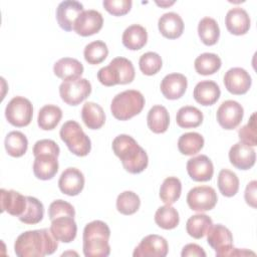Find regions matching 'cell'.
Returning <instances> with one entry per match:
<instances>
[{
    "mask_svg": "<svg viewBox=\"0 0 257 257\" xmlns=\"http://www.w3.org/2000/svg\"><path fill=\"white\" fill-rule=\"evenodd\" d=\"M230 163L239 170H249L255 165L256 154L253 147L241 142L233 145L229 151Z\"/></svg>",
    "mask_w": 257,
    "mask_h": 257,
    "instance_id": "obj_18",
    "label": "cell"
},
{
    "mask_svg": "<svg viewBox=\"0 0 257 257\" xmlns=\"http://www.w3.org/2000/svg\"><path fill=\"white\" fill-rule=\"evenodd\" d=\"M198 34L201 41L208 46L216 44L220 37V28L217 21L211 17H204L198 24Z\"/></svg>",
    "mask_w": 257,
    "mask_h": 257,
    "instance_id": "obj_31",
    "label": "cell"
},
{
    "mask_svg": "<svg viewBox=\"0 0 257 257\" xmlns=\"http://www.w3.org/2000/svg\"><path fill=\"white\" fill-rule=\"evenodd\" d=\"M155 222L162 229L172 230L179 225V213L171 205L162 206L156 211Z\"/></svg>",
    "mask_w": 257,
    "mask_h": 257,
    "instance_id": "obj_39",
    "label": "cell"
},
{
    "mask_svg": "<svg viewBox=\"0 0 257 257\" xmlns=\"http://www.w3.org/2000/svg\"><path fill=\"white\" fill-rule=\"evenodd\" d=\"M121 41L130 50L142 49L147 44L148 32L142 25L133 24L123 31Z\"/></svg>",
    "mask_w": 257,
    "mask_h": 257,
    "instance_id": "obj_27",
    "label": "cell"
},
{
    "mask_svg": "<svg viewBox=\"0 0 257 257\" xmlns=\"http://www.w3.org/2000/svg\"><path fill=\"white\" fill-rule=\"evenodd\" d=\"M251 20L246 10L240 7L230 9L225 17L227 30L234 35H244L250 29Z\"/></svg>",
    "mask_w": 257,
    "mask_h": 257,
    "instance_id": "obj_22",
    "label": "cell"
},
{
    "mask_svg": "<svg viewBox=\"0 0 257 257\" xmlns=\"http://www.w3.org/2000/svg\"><path fill=\"white\" fill-rule=\"evenodd\" d=\"M222 65L221 58L215 53H202L194 62L196 71L202 75H211L217 72Z\"/></svg>",
    "mask_w": 257,
    "mask_h": 257,
    "instance_id": "obj_36",
    "label": "cell"
},
{
    "mask_svg": "<svg viewBox=\"0 0 257 257\" xmlns=\"http://www.w3.org/2000/svg\"><path fill=\"white\" fill-rule=\"evenodd\" d=\"M104 9L114 16H122L130 12L133 2L131 0H104Z\"/></svg>",
    "mask_w": 257,
    "mask_h": 257,
    "instance_id": "obj_46",
    "label": "cell"
},
{
    "mask_svg": "<svg viewBox=\"0 0 257 257\" xmlns=\"http://www.w3.org/2000/svg\"><path fill=\"white\" fill-rule=\"evenodd\" d=\"M58 171L57 157L50 154H42L35 157L33 163L34 176L43 181L51 180Z\"/></svg>",
    "mask_w": 257,
    "mask_h": 257,
    "instance_id": "obj_24",
    "label": "cell"
},
{
    "mask_svg": "<svg viewBox=\"0 0 257 257\" xmlns=\"http://www.w3.org/2000/svg\"><path fill=\"white\" fill-rule=\"evenodd\" d=\"M207 242L215 250L217 257L245 256L249 254L255 255L252 251L234 248L231 231L221 224H213L210 227L207 232Z\"/></svg>",
    "mask_w": 257,
    "mask_h": 257,
    "instance_id": "obj_5",
    "label": "cell"
},
{
    "mask_svg": "<svg viewBox=\"0 0 257 257\" xmlns=\"http://www.w3.org/2000/svg\"><path fill=\"white\" fill-rule=\"evenodd\" d=\"M83 5L75 0H65L59 3L56 8V20L64 31H71L77 17L83 12Z\"/></svg>",
    "mask_w": 257,
    "mask_h": 257,
    "instance_id": "obj_13",
    "label": "cell"
},
{
    "mask_svg": "<svg viewBox=\"0 0 257 257\" xmlns=\"http://www.w3.org/2000/svg\"><path fill=\"white\" fill-rule=\"evenodd\" d=\"M158 27L164 37L168 39H177L183 34L184 21L179 14L169 12L163 14L159 18Z\"/></svg>",
    "mask_w": 257,
    "mask_h": 257,
    "instance_id": "obj_23",
    "label": "cell"
},
{
    "mask_svg": "<svg viewBox=\"0 0 257 257\" xmlns=\"http://www.w3.org/2000/svg\"><path fill=\"white\" fill-rule=\"evenodd\" d=\"M187 172L192 180L196 182H207L213 177L214 166L207 156L199 155L188 160Z\"/></svg>",
    "mask_w": 257,
    "mask_h": 257,
    "instance_id": "obj_16",
    "label": "cell"
},
{
    "mask_svg": "<svg viewBox=\"0 0 257 257\" xmlns=\"http://www.w3.org/2000/svg\"><path fill=\"white\" fill-rule=\"evenodd\" d=\"M244 115L243 106L235 100H225L216 112L218 123L225 130H234L242 121Z\"/></svg>",
    "mask_w": 257,
    "mask_h": 257,
    "instance_id": "obj_11",
    "label": "cell"
},
{
    "mask_svg": "<svg viewBox=\"0 0 257 257\" xmlns=\"http://www.w3.org/2000/svg\"><path fill=\"white\" fill-rule=\"evenodd\" d=\"M58 187L67 196H77L83 190L84 176L76 168H67L59 177Z\"/></svg>",
    "mask_w": 257,
    "mask_h": 257,
    "instance_id": "obj_19",
    "label": "cell"
},
{
    "mask_svg": "<svg viewBox=\"0 0 257 257\" xmlns=\"http://www.w3.org/2000/svg\"><path fill=\"white\" fill-rule=\"evenodd\" d=\"M91 92V84L86 78H74L63 80L59 85L61 99L69 105H77Z\"/></svg>",
    "mask_w": 257,
    "mask_h": 257,
    "instance_id": "obj_9",
    "label": "cell"
},
{
    "mask_svg": "<svg viewBox=\"0 0 257 257\" xmlns=\"http://www.w3.org/2000/svg\"><path fill=\"white\" fill-rule=\"evenodd\" d=\"M5 116L8 122L14 126H26L31 122L33 116L32 103L23 96H15L6 105Z\"/></svg>",
    "mask_w": 257,
    "mask_h": 257,
    "instance_id": "obj_8",
    "label": "cell"
},
{
    "mask_svg": "<svg viewBox=\"0 0 257 257\" xmlns=\"http://www.w3.org/2000/svg\"><path fill=\"white\" fill-rule=\"evenodd\" d=\"M239 140L241 143L250 146L255 147L257 145L256 140V122H255V112L252 113L250 116V119L246 125H243L239 132H238Z\"/></svg>",
    "mask_w": 257,
    "mask_h": 257,
    "instance_id": "obj_44",
    "label": "cell"
},
{
    "mask_svg": "<svg viewBox=\"0 0 257 257\" xmlns=\"http://www.w3.org/2000/svg\"><path fill=\"white\" fill-rule=\"evenodd\" d=\"M204 147V138L199 133L183 134L178 140V149L185 156H193L199 153Z\"/></svg>",
    "mask_w": 257,
    "mask_h": 257,
    "instance_id": "obj_35",
    "label": "cell"
},
{
    "mask_svg": "<svg viewBox=\"0 0 257 257\" xmlns=\"http://www.w3.org/2000/svg\"><path fill=\"white\" fill-rule=\"evenodd\" d=\"M188 86L187 77L182 73H170L161 81V91L163 95L171 100L181 98Z\"/></svg>",
    "mask_w": 257,
    "mask_h": 257,
    "instance_id": "obj_20",
    "label": "cell"
},
{
    "mask_svg": "<svg viewBox=\"0 0 257 257\" xmlns=\"http://www.w3.org/2000/svg\"><path fill=\"white\" fill-rule=\"evenodd\" d=\"M159 6H162V7H167V6H171V5H173L175 2L174 1H172V2H156Z\"/></svg>",
    "mask_w": 257,
    "mask_h": 257,
    "instance_id": "obj_50",
    "label": "cell"
},
{
    "mask_svg": "<svg viewBox=\"0 0 257 257\" xmlns=\"http://www.w3.org/2000/svg\"><path fill=\"white\" fill-rule=\"evenodd\" d=\"M1 196V211L8 214L20 217L27 206V196H23L14 190H0Z\"/></svg>",
    "mask_w": 257,
    "mask_h": 257,
    "instance_id": "obj_21",
    "label": "cell"
},
{
    "mask_svg": "<svg viewBox=\"0 0 257 257\" xmlns=\"http://www.w3.org/2000/svg\"><path fill=\"white\" fill-rule=\"evenodd\" d=\"M57 241L50 229L29 230L17 237L14 243V252L18 257L51 255L58 247Z\"/></svg>",
    "mask_w": 257,
    "mask_h": 257,
    "instance_id": "obj_1",
    "label": "cell"
},
{
    "mask_svg": "<svg viewBox=\"0 0 257 257\" xmlns=\"http://www.w3.org/2000/svg\"><path fill=\"white\" fill-rule=\"evenodd\" d=\"M68 215V216H75V210L73 206L63 200H55L53 201L48 208V217L51 220H53L56 217Z\"/></svg>",
    "mask_w": 257,
    "mask_h": 257,
    "instance_id": "obj_45",
    "label": "cell"
},
{
    "mask_svg": "<svg viewBox=\"0 0 257 257\" xmlns=\"http://www.w3.org/2000/svg\"><path fill=\"white\" fill-rule=\"evenodd\" d=\"M112 151L121 161L123 169L131 174H140L147 169L149 158L146 151L128 135H119L112 141Z\"/></svg>",
    "mask_w": 257,
    "mask_h": 257,
    "instance_id": "obj_2",
    "label": "cell"
},
{
    "mask_svg": "<svg viewBox=\"0 0 257 257\" xmlns=\"http://www.w3.org/2000/svg\"><path fill=\"white\" fill-rule=\"evenodd\" d=\"M163 65L161 56L156 52H146L140 57L139 66L145 75H154L158 73Z\"/></svg>",
    "mask_w": 257,
    "mask_h": 257,
    "instance_id": "obj_43",
    "label": "cell"
},
{
    "mask_svg": "<svg viewBox=\"0 0 257 257\" xmlns=\"http://www.w3.org/2000/svg\"><path fill=\"white\" fill-rule=\"evenodd\" d=\"M217 184L220 193L228 198L235 196L239 190V179L237 175L228 169L220 171Z\"/></svg>",
    "mask_w": 257,
    "mask_h": 257,
    "instance_id": "obj_38",
    "label": "cell"
},
{
    "mask_svg": "<svg viewBox=\"0 0 257 257\" xmlns=\"http://www.w3.org/2000/svg\"><path fill=\"white\" fill-rule=\"evenodd\" d=\"M110 230L106 223L94 220L83 229V254L85 257H106L110 253L108 244Z\"/></svg>",
    "mask_w": 257,
    "mask_h": 257,
    "instance_id": "obj_3",
    "label": "cell"
},
{
    "mask_svg": "<svg viewBox=\"0 0 257 257\" xmlns=\"http://www.w3.org/2000/svg\"><path fill=\"white\" fill-rule=\"evenodd\" d=\"M53 72L63 80L79 78L83 73V65L75 58L63 57L54 63Z\"/></svg>",
    "mask_w": 257,
    "mask_h": 257,
    "instance_id": "obj_26",
    "label": "cell"
},
{
    "mask_svg": "<svg viewBox=\"0 0 257 257\" xmlns=\"http://www.w3.org/2000/svg\"><path fill=\"white\" fill-rule=\"evenodd\" d=\"M50 231L53 236L60 242L70 243L76 237L77 225L74 217L63 215L51 220Z\"/></svg>",
    "mask_w": 257,
    "mask_h": 257,
    "instance_id": "obj_17",
    "label": "cell"
},
{
    "mask_svg": "<svg viewBox=\"0 0 257 257\" xmlns=\"http://www.w3.org/2000/svg\"><path fill=\"white\" fill-rule=\"evenodd\" d=\"M145 106V97L135 89L117 93L111 101L110 111L118 120H127L139 114Z\"/></svg>",
    "mask_w": 257,
    "mask_h": 257,
    "instance_id": "obj_6",
    "label": "cell"
},
{
    "mask_svg": "<svg viewBox=\"0 0 257 257\" xmlns=\"http://www.w3.org/2000/svg\"><path fill=\"white\" fill-rule=\"evenodd\" d=\"M83 55L89 64H99L107 57L108 48L103 41L95 40L84 47Z\"/></svg>",
    "mask_w": 257,
    "mask_h": 257,
    "instance_id": "obj_41",
    "label": "cell"
},
{
    "mask_svg": "<svg viewBox=\"0 0 257 257\" xmlns=\"http://www.w3.org/2000/svg\"><path fill=\"white\" fill-rule=\"evenodd\" d=\"M5 150L13 158L22 157L28 148V141L24 134L18 131L10 132L5 138Z\"/></svg>",
    "mask_w": 257,
    "mask_h": 257,
    "instance_id": "obj_34",
    "label": "cell"
},
{
    "mask_svg": "<svg viewBox=\"0 0 257 257\" xmlns=\"http://www.w3.org/2000/svg\"><path fill=\"white\" fill-rule=\"evenodd\" d=\"M81 118L90 130H98L105 122V114L102 107L92 101L85 102L81 109Z\"/></svg>",
    "mask_w": 257,
    "mask_h": 257,
    "instance_id": "obj_28",
    "label": "cell"
},
{
    "mask_svg": "<svg viewBox=\"0 0 257 257\" xmlns=\"http://www.w3.org/2000/svg\"><path fill=\"white\" fill-rule=\"evenodd\" d=\"M98 81L104 86L127 84L135 79V67L125 57H115L97 72Z\"/></svg>",
    "mask_w": 257,
    "mask_h": 257,
    "instance_id": "obj_4",
    "label": "cell"
},
{
    "mask_svg": "<svg viewBox=\"0 0 257 257\" xmlns=\"http://www.w3.org/2000/svg\"><path fill=\"white\" fill-rule=\"evenodd\" d=\"M176 121L177 124L183 128L197 127L203 122V113L195 106L186 105L178 110Z\"/></svg>",
    "mask_w": 257,
    "mask_h": 257,
    "instance_id": "obj_32",
    "label": "cell"
},
{
    "mask_svg": "<svg viewBox=\"0 0 257 257\" xmlns=\"http://www.w3.org/2000/svg\"><path fill=\"white\" fill-rule=\"evenodd\" d=\"M212 225V219L206 214L200 213L193 215L188 219L186 223V230L191 237L195 239H201L207 234Z\"/></svg>",
    "mask_w": 257,
    "mask_h": 257,
    "instance_id": "obj_33",
    "label": "cell"
},
{
    "mask_svg": "<svg viewBox=\"0 0 257 257\" xmlns=\"http://www.w3.org/2000/svg\"><path fill=\"white\" fill-rule=\"evenodd\" d=\"M251 83V76L241 67L230 68L224 75L225 87L232 94H245L249 90Z\"/></svg>",
    "mask_w": 257,
    "mask_h": 257,
    "instance_id": "obj_14",
    "label": "cell"
},
{
    "mask_svg": "<svg viewBox=\"0 0 257 257\" xmlns=\"http://www.w3.org/2000/svg\"><path fill=\"white\" fill-rule=\"evenodd\" d=\"M220 95V87L213 80H203L198 82L193 91L195 100L205 106L213 105L215 102H217Z\"/></svg>",
    "mask_w": 257,
    "mask_h": 257,
    "instance_id": "obj_25",
    "label": "cell"
},
{
    "mask_svg": "<svg viewBox=\"0 0 257 257\" xmlns=\"http://www.w3.org/2000/svg\"><path fill=\"white\" fill-rule=\"evenodd\" d=\"M59 152H60V149H59L58 145L54 141L47 140V139L37 141L33 147L34 157H36L38 155H42V154H50V155H54V156L58 157Z\"/></svg>",
    "mask_w": 257,
    "mask_h": 257,
    "instance_id": "obj_47",
    "label": "cell"
},
{
    "mask_svg": "<svg viewBox=\"0 0 257 257\" xmlns=\"http://www.w3.org/2000/svg\"><path fill=\"white\" fill-rule=\"evenodd\" d=\"M181 255H182V257H189V256L206 257V252L204 251V249L201 246L191 243V244H187L186 246H184Z\"/></svg>",
    "mask_w": 257,
    "mask_h": 257,
    "instance_id": "obj_48",
    "label": "cell"
},
{
    "mask_svg": "<svg viewBox=\"0 0 257 257\" xmlns=\"http://www.w3.org/2000/svg\"><path fill=\"white\" fill-rule=\"evenodd\" d=\"M182 193V184L177 177H168L160 188V198L166 205H173L179 200Z\"/></svg>",
    "mask_w": 257,
    "mask_h": 257,
    "instance_id": "obj_37",
    "label": "cell"
},
{
    "mask_svg": "<svg viewBox=\"0 0 257 257\" xmlns=\"http://www.w3.org/2000/svg\"><path fill=\"white\" fill-rule=\"evenodd\" d=\"M147 122L149 128L155 134L165 133L170 123V115L163 105H154L148 112Z\"/></svg>",
    "mask_w": 257,
    "mask_h": 257,
    "instance_id": "obj_29",
    "label": "cell"
},
{
    "mask_svg": "<svg viewBox=\"0 0 257 257\" xmlns=\"http://www.w3.org/2000/svg\"><path fill=\"white\" fill-rule=\"evenodd\" d=\"M256 185H257L256 181H251L247 185L245 194H244L246 203L252 208H256Z\"/></svg>",
    "mask_w": 257,
    "mask_h": 257,
    "instance_id": "obj_49",
    "label": "cell"
},
{
    "mask_svg": "<svg viewBox=\"0 0 257 257\" xmlns=\"http://www.w3.org/2000/svg\"><path fill=\"white\" fill-rule=\"evenodd\" d=\"M102 15L93 9L84 10L76 19L73 30L80 36L86 37L93 35L102 28Z\"/></svg>",
    "mask_w": 257,
    "mask_h": 257,
    "instance_id": "obj_15",
    "label": "cell"
},
{
    "mask_svg": "<svg viewBox=\"0 0 257 257\" xmlns=\"http://www.w3.org/2000/svg\"><path fill=\"white\" fill-rule=\"evenodd\" d=\"M44 215V207L43 204L36 198L27 196V206L24 213L18 217V219L24 223L29 225H34L39 223L43 219Z\"/></svg>",
    "mask_w": 257,
    "mask_h": 257,
    "instance_id": "obj_40",
    "label": "cell"
},
{
    "mask_svg": "<svg viewBox=\"0 0 257 257\" xmlns=\"http://www.w3.org/2000/svg\"><path fill=\"white\" fill-rule=\"evenodd\" d=\"M169 251L167 240L157 234H151L142 239L135 248L134 257H165Z\"/></svg>",
    "mask_w": 257,
    "mask_h": 257,
    "instance_id": "obj_12",
    "label": "cell"
},
{
    "mask_svg": "<svg viewBox=\"0 0 257 257\" xmlns=\"http://www.w3.org/2000/svg\"><path fill=\"white\" fill-rule=\"evenodd\" d=\"M59 136L61 141L75 156L85 157L89 154L91 150L90 139L75 120L65 121L60 128Z\"/></svg>",
    "mask_w": 257,
    "mask_h": 257,
    "instance_id": "obj_7",
    "label": "cell"
},
{
    "mask_svg": "<svg viewBox=\"0 0 257 257\" xmlns=\"http://www.w3.org/2000/svg\"><path fill=\"white\" fill-rule=\"evenodd\" d=\"M62 117V110L59 106L46 104L39 109L37 123L43 131H51L56 127Z\"/></svg>",
    "mask_w": 257,
    "mask_h": 257,
    "instance_id": "obj_30",
    "label": "cell"
},
{
    "mask_svg": "<svg viewBox=\"0 0 257 257\" xmlns=\"http://www.w3.org/2000/svg\"><path fill=\"white\" fill-rule=\"evenodd\" d=\"M218 201L216 191L209 186H198L191 189L187 195V203L191 210L206 212L212 210Z\"/></svg>",
    "mask_w": 257,
    "mask_h": 257,
    "instance_id": "obj_10",
    "label": "cell"
},
{
    "mask_svg": "<svg viewBox=\"0 0 257 257\" xmlns=\"http://www.w3.org/2000/svg\"><path fill=\"white\" fill-rule=\"evenodd\" d=\"M140 197L132 191H124L117 196L116 209L122 215L135 214L140 209Z\"/></svg>",
    "mask_w": 257,
    "mask_h": 257,
    "instance_id": "obj_42",
    "label": "cell"
}]
</instances>
